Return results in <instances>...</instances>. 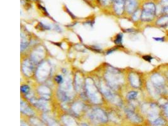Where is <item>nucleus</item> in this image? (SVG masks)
<instances>
[{"label": "nucleus", "instance_id": "obj_1", "mask_svg": "<svg viewBox=\"0 0 168 126\" xmlns=\"http://www.w3.org/2000/svg\"><path fill=\"white\" fill-rule=\"evenodd\" d=\"M166 78L160 73H156L152 74L151 77V81L159 90L160 94H163L166 90L165 86L166 85Z\"/></svg>", "mask_w": 168, "mask_h": 126}, {"label": "nucleus", "instance_id": "obj_2", "mask_svg": "<svg viewBox=\"0 0 168 126\" xmlns=\"http://www.w3.org/2000/svg\"><path fill=\"white\" fill-rule=\"evenodd\" d=\"M90 118L93 121L100 123H105L108 120L106 114L101 109L94 110L90 114Z\"/></svg>", "mask_w": 168, "mask_h": 126}, {"label": "nucleus", "instance_id": "obj_3", "mask_svg": "<svg viewBox=\"0 0 168 126\" xmlns=\"http://www.w3.org/2000/svg\"><path fill=\"white\" fill-rule=\"evenodd\" d=\"M137 0H126L125 11L129 15H132L138 8L139 5Z\"/></svg>", "mask_w": 168, "mask_h": 126}, {"label": "nucleus", "instance_id": "obj_4", "mask_svg": "<svg viewBox=\"0 0 168 126\" xmlns=\"http://www.w3.org/2000/svg\"><path fill=\"white\" fill-rule=\"evenodd\" d=\"M126 0H115L114 2V8L115 12L118 15H122L125 11Z\"/></svg>", "mask_w": 168, "mask_h": 126}, {"label": "nucleus", "instance_id": "obj_5", "mask_svg": "<svg viewBox=\"0 0 168 126\" xmlns=\"http://www.w3.org/2000/svg\"><path fill=\"white\" fill-rule=\"evenodd\" d=\"M125 113L129 119L133 123L141 124L143 122L142 118L139 115L134 112V111L130 110H127L125 112Z\"/></svg>", "mask_w": 168, "mask_h": 126}, {"label": "nucleus", "instance_id": "obj_6", "mask_svg": "<svg viewBox=\"0 0 168 126\" xmlns=\"http://www.w3.org/2000/svg\"><path fill=\"white\" fill-rule=\"evenodd\" d=\"M154 24L156 27L159 28H167L168 27V15H162L156 18L154 21Z\"/></svg>", "mask_w": 168, "mask_h": 126}, {"label": "nucleus", "instance_id": "obj_7", "mask_svg": "<svg viewBox=\"0 0 168 126\" xmlns=\"http://www.w3.org/2000/svg\"><path fill=\"white\" fill-rule=\"evenodd\" d=\"M151 124L153 126H166L167 125L168 122L164 117L160 115L154 121L151 122Z\"/></svg>", "mask_w": 168, "mask_h": 126}, {"label": "nucleus", "instance_id": "obj_8", "mask_svg": "<svg viewBox=\"0 0 168 126\" xmlns=\"http://www.w3.org/2000/svg\"><path fill=\"white\" fill-rule=\"evenodd\" d=\"M129 79L131 83V85L134 87L138 88L140 85H141V79H140L139 76L138 75L132 74H130Z\"/></svg>", "mask_w": 168, "mask_h": 126}, {"label": "nucleus", "instance_id": "obj_9", "mask_svg": "<svg viewBox=\"0 0 168 126\" xmlns=\"http://www.w3.org/2000/svg\"><path fill=\"white\" fill-rule=\"evenodd\" d=\"M141 14L142 9L141 8H138L134 13L132 15V18L134 21H137L141 19Z\"/></svg>", "mask_w": 168, "mask_h": 126}, {"label": "nucleus", "instance_id": "obj_10", "mask_svg": "<svg viewBox=\"0 0 168 126\" xmlns=\"http://www.w3.org/2000/svg\"><path fill=\"white\" fill-rule=\"evenodd\" d=\"M161 110L164 117L166 118V119H168V102L165 103L163 105Z\"/></svg>", "mask_w": 168, "mask_h": 126}, {"label": "nucleus", "instance_id": "obj_11", "mask_svg": "<svg viewBox=\"0 0 168 126\" xmlns=\"http://www.w3.org/2000/svg\"><path fill=\"white\" fill-rule=\"evenodd\" d=\"M137 95H138V92H135V91H131V92H130L127 94V98L129 100H134L136 99Z\"/></svg>", "mask_w": 168, "mask_h": 126}, {"label": "nucleus", "instance_id": "obj_12", "mask_svg": "<svg viewBox=\"0 0 168 126\" xmlns=\"http://www.w3.org/2000/svg\"><path fill=\"white\" fill-rule=\"evenodd\" d=\"M115 43L117 44H122V35L121 33H119V34L117 35V37H116V39H115Z\"/></svg>", "mask_w": 168, "mask_h": 126}, {"label": "nucleus", "instance_id": "obj_13", "mask_svg": "<svg viewBox=\"0 0 168 126\" xmlns=\"http://www.w3.org/2000/svg\"><path fill=\"white\" fill-rule=\"evenodd\" d=\"M152 39L156 42H159V43H164L166 41V37H153Z\"/></svg>", "mask_w": 168, "mask_h": 126}, {"label": "nucleus", "instance_id": "obj_14", "mask_svg": "<svg viewBox=\"0 0 168 126\" xmlns=\"http://www.w3.org/2000/svg\"><path fill=\"white\" fill-rule=\"evenodd\" d=\"M155 2H157L163 6H168V0H154Z\"/></svg>", "mask_w": 168, "mask_h": 126}, {"label": "nucleus", "instance_id": "obj_15", "mask_svg": "<svg viewBox=\"0 0 168 126\" xmlns=\"http://www.w3.org/2000/svg\"><path fill=\"white\" fill-rule=\"evenodd\" d=\"M142 58H143V59H144L145 61H148L149 62H151L152 60L154 59V58L152 57L150 55H144V56H142Z\"/></svg>", "mask_w": 168, "mask_h": 126}, {"label": "nucleus", "instance_id": "obj_16", "mask_svg": "<svg viewBox=\"0 0 168 126\" xmlns=\"http://www.w3.org/2000/svg\"><path fill=\"white\" fill-rule=\"evenodd\" d=\"M21 90H22V92H23L24 93H26L28 92H29V88L26 85H23L21 87Z\"/></svg>", "mask_w": 168, "mask_h": 126}, {"label": "nucleus", "instance_id": "obj_17", "mask_svg": "<svg viewBox=\"0 0 168 126\" xmlns=\"http://www.w3.org/2000/svg\"><path fill=\"white\" fill-rule=\"evenodd\" d=\"M115 0H101V2L104 5H108L111 4V3H114Z\"/></svg>", "mask_w": 168, "mask_h": 126}, {"label": "nucleus", "instance_id": "obj_18", "mask_svg": "<svg viewBox=\"0 0 168 126\" xmlns=\"http://www.w3.org/2000/svg\"><path fill=\"white\" fill-rule=\"evenodd\" d=\"M162 15H168V6H163V8L162 10Z\"/></svg>", "mask_w": 168, "mask_h": 126}, {"label": "nucleus", "instance_id": "obj_19", "mask_svg": "<svg viewBox=\"0 0 168 126\" xmlns=\"http://www.w3.org/2000/svg\"><path fill=\"white\" fill-rule=\"evenodd\" d=\"M55 81L57 82L58 83H61L62 82V76H57L55 77Z\"/></svg>", "mask_w": 168, "mask_h": 126}, {"label": "nucleus", "instance_id": "obj_20", "mask_svg": "<svg viewBox=\"0 0 168 126\" xmlns=\"http://www.w3.org/2000/svg\"><path fill=\"white\" fill-rule=\"evenodd\" d=\"M166 75V80H167V81H168V71L166 73V74H165Z\"/></svg>", "mask_w": 168, "mask_h": 126}, {"label": "nucleus", "instance_id": "obj_21", "mask_svg": "<svg viewBox=\"0 0 168 126\" xmlns=\"http://www.w3.org/2000/svg\"><path fill=\"white\" fill-rule=\"evenodd\" d=\"M82 126H89V125H88L86 124H82Z\"/></svg>", "mask_w": 168, "mask_h": 126}, {"label": "nucleus", "instance_id": "obj_22", "mask_svg": "<svg viewBox=\"0 0 168 126\" xmlns=\"http://www.w3.org/2000/svg\"><path fill=\"white\" fill-rule=\"evenodd\" d=\"M21 126H28V125H26V124H22V125H21Z\"/></svg>", "mask_w": 168, "mask_h": 126}, {"label": "nucleus", "instance_id": "obj_23", "mask_svg": "<svg viewBox=\"0 0 168 126\" xmlns=\"http://www.w3.org/2000/svg\"><path fill=\"white\" fill-rule=\"evenodd\" d=\"M167 126H168V124H167Z\"/></svg>", "mask_w": 168, "mask_h": 126}]
</instances>
